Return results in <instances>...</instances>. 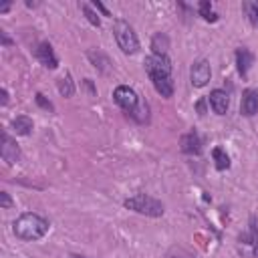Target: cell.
Listing matches in <instances>:
<instances>
[{
	"mask_svg": "<svg viewBox=\"0 0 258 258\" xmlns=\"http://www.w3.org/2000/svg\"><path fill=\"white\" fill-rule=\"evenodd\" d=\"M48 226H50L48 220H44L42 216H38L34 212H24L14 220L12 232L16 238L32 242V240H40L48 232Z\"/></svg>",
	"mask_w": 258,
	"mask_h": 258,
	"instance_id": "1",
	"label": "cell"
},
{
	"mask_svg": "<svg viewBox=\"0 0 258 258\" xmlns=\"http://www.w3.org/2000/svg\"><path fill=\"white\" fill-rule=\"evenodd\" d=\"M123 206L127 210H133L137 214H143V216H149V218H159L163 214V204L147 194H135L131 198H127L123 202Z\"/></svg>",
	"mask_w": 258,
	"mask_h": 258,
	"instance_id": "2",
	"label": "cell"
},
{
	"mask_svg": "<svg viewBox=\"0 0 258 258\" xmlns=\"http://www.w3.org/2000/svg\"><path fill=\"white\" fill-rule=\"evenodd\" d=\"M113 34H115V40L119 44V48L125 52V54H135L139 50V38L133 30V26L127 22V20H115L113 22Z\"/></svg>",
	"mask_w": 258,
	"mask_h": 258,
	"instance_id": "3",
	"label": "cell"
},
{
	"mask_svg": "<svg viewBox=\"0 0 258 258\" xmlns=\"http://www.w3.org/2000/svg\"><path fill=\"white\" fill-rule=\"evenodd\" d=\"M113 99H115V103L123 109V111H127L129 115L139 107V103H141V99H139V95L131 89V87H127V85H119L115 91H113Z\"/></svg>",
	"mask_w": 258,
	"mask_h": 258,
	"instance_id": "4",
	"label": "cell"
},
{
	"mask_svg": "<svg viewBox=\"0 0 258 258\" xmlns=\"http://www.w3.org/2000/svg\"><path fill=\"white\" fill-rule=\"evenodd\" d=\"M210 77H212V69H210V62L208 60H196L194 64H191V69H189V81H191V85L194 87H206L208 85V81H210Z\"/></svg>",
	"mask_w": 258,
	"mask_h": 258,
	"instance_id": "5",
	"label": "cell"
},
{
	"mask_svg": "<svg viewBox=\"0 0 258 258\" xmlns=\"http://www.w3.org/2000/svg\"><path fill=\"white\" fill-rule=\"evenodd\" d=\"M143 64H145V71H147L149 77H153V75H171V62H169L167 56L151 54V56L145 58Z\"/></svg>",
	"mask_w": 258,
	"mask_h": 258,
	"instance_id": "6",
	"label": "cell"
},
{
	"mask_svg": "<svg viewBox=\"0 0 258 258\" xmlns=\"http://www.w3.org/2000/svg\"><path fill=\"white\" fill-rule=\"evenodd\" d=\"M0 155H2V159H4L8 165H14V163L20 159L18 143H16L6 131H2V147H0Z\"/></svg>",
	"mask_w": 258,
	"mask_h": 258,
	"instance_id": "7",
	"label": "cell"
},
{
	"mask_svg": "<svg viewBox=\"0 0 258 258\" xmlns=\"http://www.w3.org/2000/svg\"><path fill=\"white\" fill-rule=\"evenodd\" d=\"M240 113L246 117H252L258 113V89H246L240 103Z\"/></svg>",
	"mask_w": 258,
	"mask_h": 258,
	"instance_id": "8",
	"label": "cell"
},
{
	"mask_svg": "<svg viewBox=\"0 0 258 258\" xmlns=\"http://www.w3.org/2000/svg\"><path fill=\"white\" fill-rule=\"evenodd\" d=\"M208 101L214 109L216 115H226L228 107H230V99H228V93L222 91V89H214L210 95H208Z\"/></svg>",
	"mask_w": 258,
	"mask_h": 258,
	"instance_id": "9",
	"label": "cell"
},
{
	"mask_svg": "<svg viewBox=\"0 0 258 258\" xmlns=\"http://www.w3.org/2000/svg\"><path fill=\"white\" fill-rule=\"evenodd\" d=\"M34 54H36V58H38L46 69H56V67H58V58H56V54H54V50H52V46H50L48 42H40V44L36 46Z\"/></svg>",
	"mask_w": 258,
	"mask_h": 258,
	"instance_id": "10",
	"label": "cell"
},
{
	"mask_svg": "<svg viewBox=\"0 0 258 258\" xmlns=\"http://www.w3.org/2000/svg\"><path fill=\"white\" fill-rule=\"evenodd\" d=\"M179 145H181V151L187 153V155H200L202 153V139L196 131H189V133L181 135Z\"/></svg>",
	"mask_w": 258,
	"mask_h": 258,
	"instance_id": "11",
	"label": "cell"
},
{
	"mask_svg": "<svg viewBox=\"0 0 258 258\" xmlns=\"http://www.w3.org/2000/svg\"><path fill=\"white\" fill-rule=\"evenodd\" d=\"M149 79H151L155 91H157L161 97H165V99L173 97V79H171V75H153V77H149Z\"/></svg>",
	"mask_w": 258,
	"mask_h": 258,
	"instance_id": "12",
	"label": "cell"
},
{
	"mask_svg": "<svg viewBox=\"0 0 258 258\" xmlns=\"http://www.w3.org/2000/svg\"><path fill=\"white\" fill-rule=\"evenodd\" d=\"M252 62H254V54H252L246 46H240V48L236 50V64H238V73H240L242 77L248 75Z\"/></svg>",
	"mask_w": 258,
	"mask_h": 258,
	"instance_id": "13",
	"label": "cell"
},
{
	"mask_svg": "<svg viewBox=\"0 0 258 258\" xmlns=\"http://www.w3.org/2000/svg\"><path fill=\"white\" fill-rule=\"evenodd\" d=\"M167 48H169V38L163 32H157L151 38V50L155 56H167Z\"/></svg>",
	"mask_w": 258,
	"mask_h": 258,
	"instance_id": "14",
	"label": "cell"
},
{
	"mask_svg": "<svg viewBox=\"0 0 258 258\" xmlns=\"http://www.w3.org/2000/svg\"><path fill=\"white\" fill-rule=\"evenodd\" d=\"M12 129L16 135H30L32 131V119L26 115H18L12 119Z\"/></svg>",
	"mask_w": 258,
	"mask_h": 258,
	"instance_id": "15",
	"label": "cell"
},
{
	"mask_svg": "<svg viewBox=\"0 0 258 258\" xmlns=\"http://www.w3.org/2000/svg\"><path fill=\"white\" fill-rule=\"evenodd\" d=\"M212 157H214V163H216L218 171H224V169L230 167V157H228V153L222 147H214L212 149Z\"/></svg>",
	"mask_w": 258,
	"mask_h": 258,
	"instance_id": "16",
	"label": "cell"
},
{
	"mask_svg": "<svg viewBox=\"0 0 258 258\" xmlns=\"http://www.w3.org/2000/svg\"><path fill=\"white\" fill-rule=\"evenodd\" d=\"M87 56L91 58V62H93L95 69H99V71H103V73L109 71V58H107L103 52H99V50H89Z\"/></svg>",
	"mask_w": 258,
	"mask_h": 258,
	"instance_id": "17",
	"label": "cell"
},
{
	"mask_svg": "<svg viewBox=\"0 0 258 258\" xmlns=\"http://www.w3.org/2000/svg\"><path fill=\"white\" fill-rule=\"evenodd\" d=\"M58 93H60L62 97H73V93H75V83H73V77H71L69 73L58 79Z\"/></svg>",
	"mask_w": 258,
	"mask_h": 258,
	"instance_id": "18",
	"label": "cell"
},
{
	"mask_svg": "<svg viewBox=\"0 0 258 258\" xmlns=\"http://www.w3.org/2000/svg\"><path fill=\"white\" fill-rule=\"evenodd\" d=\"M198 8H200V14L204 16V20H208V22H216V20H218V14L212 12V4H210L208 0H202V2L198 4Z\"/></svg>",
	"mask_w": 258,
	"mask_h": 258,
	"instance_id": "19",
	"label": "cell"
},
{
	"mask_svg": "<svg viewBox=\"0 0 258 258\" xmlns=\"http://www.w3.org/2000/svg\"><path fill=\"white\" fill-rule=\"evenodd\" d=\"M81 8H83V12H85V16H87V20L93 24V26H101V18L97 16V12L87 4V2H83L81 4Z\"/></svg>",
	"mask_w": 258,
	"mask_h": 258,
	"instance_id": "20",
	"label": "cell"
},
{
	"mask_svg": "<svg viewBox=\"0 0 258 258\" xmlns=\"http://www.w3.org/2000/svg\"><path fill=\"white\" fill-rule=\"evenodd\" d=\"M165 258H196L191 252H187V250H183V248H173V250H169L167 252V256Z\"/></svg>",
	"mask_w": 258,
	"mask_h": 258,
	"instance_id": "21",
	"label": "cell"
},
{
	"mask_svg": "<svg viewBox=\"0 0 258 258\" xmlns=\"http://www.w3.org/2000/svg\"><path fill=\"white\" fill-rule=\"evenodd\" d=\"M36 103H38V105H40L42 109H46V111H54V107H52V103H50V101H46L42 93H36Z\"/></svg>",
	"mask_w": 258,
	"mask_h": 258,
	"instance_id": "22",
	"label": "cell"
},
{
	"mask_svg": "<svg viewBox=\"0 0 258 258\" xmlns=\"http://www.w3.org/2000/svg\"><path fill=\"white\" fill-rule=\"evenodd\" d=\"M0 208H2V210L12 208V200H10L8 191H0Z\"/></svg>",
	"mask_w": 258,
	"mask_h": 258,
	"instance_id": "23",
	"label": "cell"
},
{
	"mask_svg": "<svg viewBox=\"0 0 258 258\" xmlns=\"http://www.w3.org/2000/svg\"><path fill=\"white\" fill-rule=\"evenodd\" d=\"M93 6H95L99 12H103V16H109V10H107V8H105V6H103L99 0H93Z\"/></svg>",
	"mask_w": 258,
	"mask_h": 258,
	"instance_id": "24",
	"label": "cell"
},
{
	"mask_svg": "<svg viewBox=\"0 0 258 258\" xmlns=\"http://www.w3.org/2000/svg\"><path fill=\"white\" fill-rule=\"evenodd\" d=\"M0 95H2V105H8V91L4 87L0 89Z\"/></svg>",
	"mask_w": 258,
	"mask_h": 258,
	"instance_id": "25",
	"label": "cell"
},
{
	"mask_svg": "<svg viewBox=\"0 0 258 258\" xmlns=\"http://www.w3.org/2000/svg\"><path fill=\"white\" fill-rule=\"evenodd\" d=\"M0 36H2V44H6V46H8V44H12V40L6 36V32H0Z\"/></svg>",
	"mask_w": 258,
	"mask_h": 258,
	"instance_id": "26",
	"label": "cell"
},
{
	"mask_svg": "<svg viewBox=\"0 0 258 258\" xmlns=\"http://www.w3.org/2000/svg\"><path fill=\"white\" fill-rule=\"evenodd\" d=\"M254 256H258V234L254 238Z\"/></svg>",
	"mask_w": 258,
	"mask_h": 258,
	"instance_id": "27",
	"label": "cell"
},
{
	"mask_svg": "<svg viewBox=\"0 0 258 258\" xmlns=\"http://www.w3.org/2000/svg\"><path fill=\"white\" fill-rule=\"evenodd\" d=\"M8 8H10V4H2V6H0V12H6Z\"/></svg>",
	"mask_w": 258,
	"mask_h": 258,
	"instance_id": "28",
	"label": "cell"
},
{
	"mask_svg": "<svg viewBox=\"0 0 258 258\" xmlns=\"http://www.w3.org/2000/svg\"><path fill=\"white\" fill-rule=\"evenodd\" d=\"M198 109H200V113L204 115V101H200V103H198Z\"/></svg>",
	"mask_w": 258,
	"mask_h": 258,
	"instance_id": "29",
	"label": "cell"
},
{
	"mask_svg": "<svg viewBox=\"0 0 258 258\" xmlns=\"http://www.w3.org/2000/svg\"><path fill=\"white\" fill-rule=\"evenodd\" d=\"M69 258H85V256H77V254H73V256H69Z\"/></svg>",
	"mask_w": 258,
	"mask_h": 258,
	"instance_id": "30",
	"label": "cell"
},
{
	"mask_svg": "<svg viewBox=\"0 0 258 258\" xmlns=\"http://www.w3.org/2000/svg\"><path fill=\"white\" fill-rule=\"evenodd\" d=\"M256 26H258V10H256Z\"/></svg>",
	"mask_w": 258,
	"mask_h": 258,
	"instance_id": "31",
	"label": "cell"
}]
</instances>
